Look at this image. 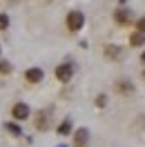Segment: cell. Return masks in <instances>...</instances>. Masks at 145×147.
<instances>
[{"label":"cell","mask_w":145,"mask_h":147,"mask_svg":"<svg viewBox=\"0 0 145 147\" xmlns=\"http://www.w3.org/2000/svg\"><path fill=\"white\" fill-rule=\"evenodd\" d=\"M65 27H67L69 34H78L85 27V13L81 9H69L67 16H65Z\"/></svg>","instance_id":"6da1fadb"},{"label":"cell","mask_w":145,"mask_h":147,"mask_svg":"<svg viewBox=\"0 0 145 147\" xmlns=\"http://www.w3.org/2000/svg\"><path fill=\"white\" fill-rule=\"evenodd\" d=\"M114 22H116L118 27H134V22H136V16H134V9H127V7H118L116 11H114Z\"/></svg>","instance_id":"7a4b0ae2"},{"label":"cell","mask_w":145,"mask_h":147,"mask_svg":"<svg viewBox=\"0 0 145 147\" xmlns=\"http://www.w3.org/2000/svg\"><path fill=\"white\" fill-rule=\"evenodd\" d=\"M11 118L16 123H25V120L31 118V107H29L25 100H18L11 105Z\"/></svg>","instance_id":"3957f363"},{"label":"cell","mask_w":145,"mask_h":147,"mask_svg":"<svg viewBox=\"0 0 145 147\" xmlns=\"http://www.w3.org/2000/svg\"><path fill=\"white\" fill-rule=\"evenodd\" d=\"M74 74H76L74 63H60V65H56V69H54V76L58 83H69L74 78Z\"/></svg>","instance_id":"277c9868"},{"label":"cell","mask_w":145,"mask_h":147,"mask_svg":"<svg viewBox=\"0 0 145 147\" xmlns=\"http://www.w3.org/2000/svg\"><path fill=\"white\" fill-rule=\"evenodd\" d=\"M114 92L118 94V96H123V98H129V96H134L136 94V87H134V83L132 80H116L114 83Z\"/></svg>","instance_id":"5b68a950"},{"label":"cell","mask_w":145,"mask_h":147,"mask_svg":"<svg viewBox=\"0 0 145 147\" xmlns=\"http://www.w3.org/2000/svg\"><path fill=\"white\" fill-rule=\"evenodd\" d=\"M72 147H89V129L78 127L72 134Z\"/></svg>","instance_id":"8992f818"},{"label":"cell","mask_w":145,"mask_h":147,"mask_svg":"<svg viewBox=\"0 0 145 147\" xmlns=\"http://www.w3.org/2000/svg\"><path fill=\"white\" fill-rule=\"evenodd\" d=\"M43 80H45V69L43 67H29V69H25V83L40 85Z\"/></svg>","instance_id":"52a82bcc"},{"label":"cell","mask_w":145,"mask_h":147,"mask_svg":"<svg viewBox=\"0 0 145 147\" xmlns=\"http://www.w3.org/2000/svg\"><path fill=\"white\" fill-rule=\"evenodd\" d=\"M34 127H36V131H47V129L51 127L49 114H47L45 109H38L36 114H34Z\"/></svg>","instance_id":"ba28073f"},{"label":"cell","mask_w":145,"mask_h":147,"mask_svg":"<svg viewBox=\"0 0 145 147\" xmlns=\"http://www.w3.org/2000/svg\"><path fill=\"white\" fill-rule=\"evenodd\" d=\"M103 54H105L107 60H121L123 54H125V47L114 45V42H107V45H103Z\"/></svg>","instance_id":"9c48e42d"},{"label":"cell","mask_w":145,"mask_h":147,"mask_svg":"<svg viewBox=\"0 0 145 147\" xmlns=\"http://www.w3.org/2000/svg\"><path fill=\"white\" fill-rule=\"evenodd\" d=\"M56 134H58V136H72V134H74V123H72V118H69V116L58 123Z\"/></svg>","instance_id":"30bf717a"},{"label":"cell","mask_w":145,"mask_h":147,"mask_svg":"<svg viewBox=\"0 0 145 147\" xmlns=\"http://www.w3.org/2000/svg\"><path fill=\"white\" fill-rule=\"evenodd\" d=\"M127 45L134 47V49H138V47H145V34H141V31H129V36H127Z\"/></svg>","instance_id":"8fae6325"},{"label":"cell","mask_w":145,"mask_h":147,"mask_svg":"<svg viewBox=\"0 0 145 147\" xmlns=\"http://www.w3.org/2000/svg\"><path fill=\"white\" fill-rule=\"evenodd\" d=\"M5 129H7V131H9L11 136H22V129H20V125L18 123H16V120H7V123H5Z\"/></svg>","instance_id":"7c38bea8"},{"label":"cell","mask_w":145,"mask_h":147,"mask_svg":"<svg viewBox=\"0 0 145 147\" xmlns=\"http://www.w3.org/2000/svg\"><path fill=\"white\" fill-rule=\"evenodd\" d=\"M94 105H96L98 109H105V107L109 105V96L107 94H98V96L94 98Z\"/></svg>","instance_id":"4fadbf2b"},{"label":"cell","mask_w":145,"mask_h":147,"mask_svg":"<svg viewBox=\"0 0 145 147\" xmlns=\"http://www.w3.org/2000/svg\"><path fill=\"white\" fill-rule=\"evenodd\" d=\"M14 71V65L9 60H0V76H9Z\"/></svg>","instance_id":"5bb4252c"},{"label":"cell","mask_w":145,"mask_h":147,"mask_svg":"<svg viewBox=\"0 0 145 147\" xmlns=\"http://www.w3.org/2000/svg\"><path fill=\"white\" fill-rule=\"evenodd\" d=\"M11 25V20H9V13H0V31H7Z\"/></svg>","instance_id":"9a60e30c"},{"label":"cell","mask_w":145,"mask_h":147,"mask_svg":"<svg viewBox=\"0 0 145 147\" xmlns=\"http://www.w3.org/2000/svg\"><path fill=\"white\" fill-rule=\"evenodd\" d=\"M134 29H136V31H141V34H145V16H138V18H136Z\"/></svg>","instance_id":"2e32d148"},{"label":"cell","mask_w":145,"mask_h":147,"mask_svg":"<svg viewBox=\"0 0 145 147\" xmlns=\"http://www.w3.org/2000/svg\"><path fill=\"white\" fill-rule=\"evenodd\" d=\"M141 80H143V83H145V69H143V71H141Z\"/></svg>","instance_id":"e0dca14e"},{"label":"cell","mask_w":145,"mask_h":147,"mask_svg":"<svg viewBox=\"0 0 145 147\" xmlns=\"http://www.w3.org/2000/svg\"><path fill=\"white\" fill-rule=\"evenodd\" d=\"M141 63H145V51H143V54H141Z\"/></svg>","instance_id":"ac0fdd59"},{"label":"cell","mask_w":145,"mask_h":147,"mask_svg":"<svg viewBox=\"0 0 145 147\" xmlns=\"http://www.w3.org/2000/svg\"><path fill=\"white\" fill-rule=\"evenodd\" d=\"M58 147H67V145H58Z\"/></svg>","instance_id":"d6986e66"},{"label":"cell","mask_w":145,"mask_h":147,"mask_svg":"<svg viewBox=\"0 0 145 147\" xmlns=\"http://www.w3.org/2000/svg\"><path fill=\"white\" fill-rule=\"evenodd\" d=\"M47 2H51V0H47Z\"/></svg>","instance_id":"ffe728a7"}]
</instances>
